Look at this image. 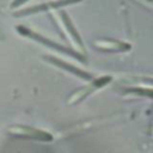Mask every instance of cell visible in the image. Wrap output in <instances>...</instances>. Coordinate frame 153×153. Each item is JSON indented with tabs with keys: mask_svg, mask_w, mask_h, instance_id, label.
Masks as SVG:
<instances>
[{
	"mask_svg": "<svg viewBox=\"0 0 153 153\" xmlns=\"http://www.w3.org/2000/svg\"><path fill=\"white\" fill-rule=\"evenodd\" d=\"M51 17L56 22V24L60 27L61 32L65 35V37L73 45V50L76 51L78 54H80V55H84V49H82L81 39L79 37V33L74 29V26H73V24H72V22L69 19V17L65 12H57V11L51 12Z\"/></svg>",
	"mask_w": 153,
	"mask_h": 153,
	"instance_id": "1",
	"label": "cell"
},
{
	"mask_svg": "<svg viewBox=\"0 0 153 153\" xmlns=\"http://www.w3.org/2000/svg\"><path fill=\"white\" fill-rule=\"evenodd\" d=\"M7 133L10 135L17 136V137H23V139H30V140H36V141H43V142H50L53 141V135L45 130L33 128L30 126H12L7 129Z\"/></svg>",
	"mask_w": 153,
	"mask_h": 153,
	"instance_id": "2",
	"label": "cell"
},
{
	"mask_svg": "<svg viewBox=\"0 0 153 153\" xmlns=\"http://www.w3.org/2000/svg\"><path fill=\"white\" fill-rule=\"evenodd\" d=\"M110 81H111V76H109V75H103V76H98L96 79H92L86 86H84V87L78 88L76 91H74L69 96L67 103L68 104H76L80 100H82L86 97H88L92 93H94L96 91H98L99 88H102L105 85H108Z\"/></svg>",
	"mask_w": 153,
	"mask_h": 153,
	"instance_id": "3",
	"label": "cell"
},
{
	"mask_svg": "<svg viewBox=\"0 0 153 153\" xmlns=\"http://www.w3.org/2000/svg\"><path fill=\"white\" fill-rule=\"evenodd\" d=\"M17 30H18V32H19L20 35H23V36L31 37L32 39H35V41H37V42H41V43H43V44H45V45H49V47L54 48L55 50H59V51H61V53H63V54H67V55H72L73 57L78 59V60H80V61H85L84 55H80V54H78V53L74 51V50H69L68 48H66V47H63V45H60V44L56 43V42L50 41L48 37L42 36L41 33H38V32H36V31H33V30H30V29H27V27H25V26H23V25H18V26H17Z\"/></svg>",
	"mask_w": 153,
	"mask_h": 153,
	"instance_id": "4",
	"label": "cell"
},
{
	"mask_svg": "<svg viewBox=\"0 0 153 153\" xmlns=\"http://www.w3.org/2000/svg\"><path fill=\"white\" fill-rule=\"evenodd\" d=\"M44 59L49 63H51V65H54V66H56V67H59V68L73 74L74 76H78V78H80L82 80H87V81L92 80V74L91 73H88V72H86V71H84V69H81V68H79V67H76L74 65H71L69 62H66V61H63V60H61V59H59L56 56L45 55Z\"/></svg>",
	"mask_w": 153,
	"mask_h": 153,
	"instance_id": "5",
	"label": "cell"
},
{
	"mask_svg": "<svg viewBox=\"0 0 153 153\" xmlns=\"http://www.w3.org/2000/svg\"><path fill=\"white\" fill-rule=\"evenodd\" d=\"M81 0H50L48 2L44 4H38L35 5L32 7L25 8L23 11L16 12V16H26V14H31V13H37V12H42V11H48V10H57L61 6H66V5H71V4H75L79 2Z\"/></svg>",
	"mask_w": 153,
	"mask_h": 153,
	"instance_id": "6",
	"label": "cell"
},
{
	"mask_svg": "<svg viewBox=\"0 0 153 153\" xmlns=\"http://www.w3.org/2000/svg\"><path fill=\"white\" fill-rule=\"evenodd\" d=\"M93 45L104 51H127L130 50V44L126 42H120V41H114V39H99L94 41Z\"/></svg>",
	"mask_w": 153,
	"mask_h": 153,
	"instance_id": "7",
	"label": "cell"
},
{
	"mask_svg": "<svg viewBox=\"0 0 153 153\" xmlns=\"http://www.w3.org/2000/svg\"><path fill=\"white\" fill-rule=\"evenodd\" d=\"M26 1H29V0H12V2L10 4V7H11V8H17L18 6L23 5V4L26 2Z\"/></svg>",
	"mask_w": 153,
	"mask_h": 153,
	"instance_id": "8",
	"label": "cell"
},
{
	"mask_svg": "<svg viewBox=\"0 0 153 153\" xmlns=\"http://www.w3.org/2000/svg\"><path fill=\"white\" fill-rule=\"evenodd\" d=\"M1 37H2V33H1V31H0V38H1Z\"/></svg>",
	"mask_w": 153,
	"mask_h": 153,
	"instance_id": "9",
	"label": "cell"
}]
</instances>
